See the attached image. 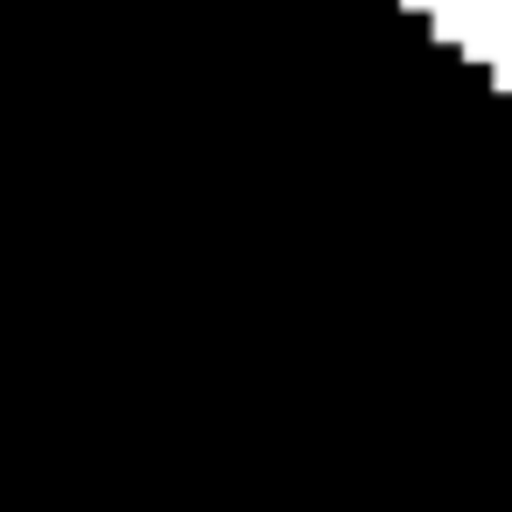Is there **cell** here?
<instances>
[{"mask_svg":"<svg viewBox=\"0 0 512 512\" xmlns=\"http://www.w3.org/2000/svg\"><path fill=\"white\" fill-rule=\"evenodd\" d=\"M491 85H498V92H512V57H505V64H491Z\"/></svg>","mask_w":512,"mask_h":512,"instance_id":"cell-1","label":"cell"},{"mask_svg":"<svg viewBox=\"0 0 512 512\" xmlns=\"http://www.w3.org/2000/svg\"><path fill=\"white\" fill-rule=\"evenodd\" d=\"M400 8H407V15H435V8H442V0H400Z\"/></svg>","mask_w":512,"mask_h":512,"instance_id":"cell-2","label":"cell"}]
</instances>
